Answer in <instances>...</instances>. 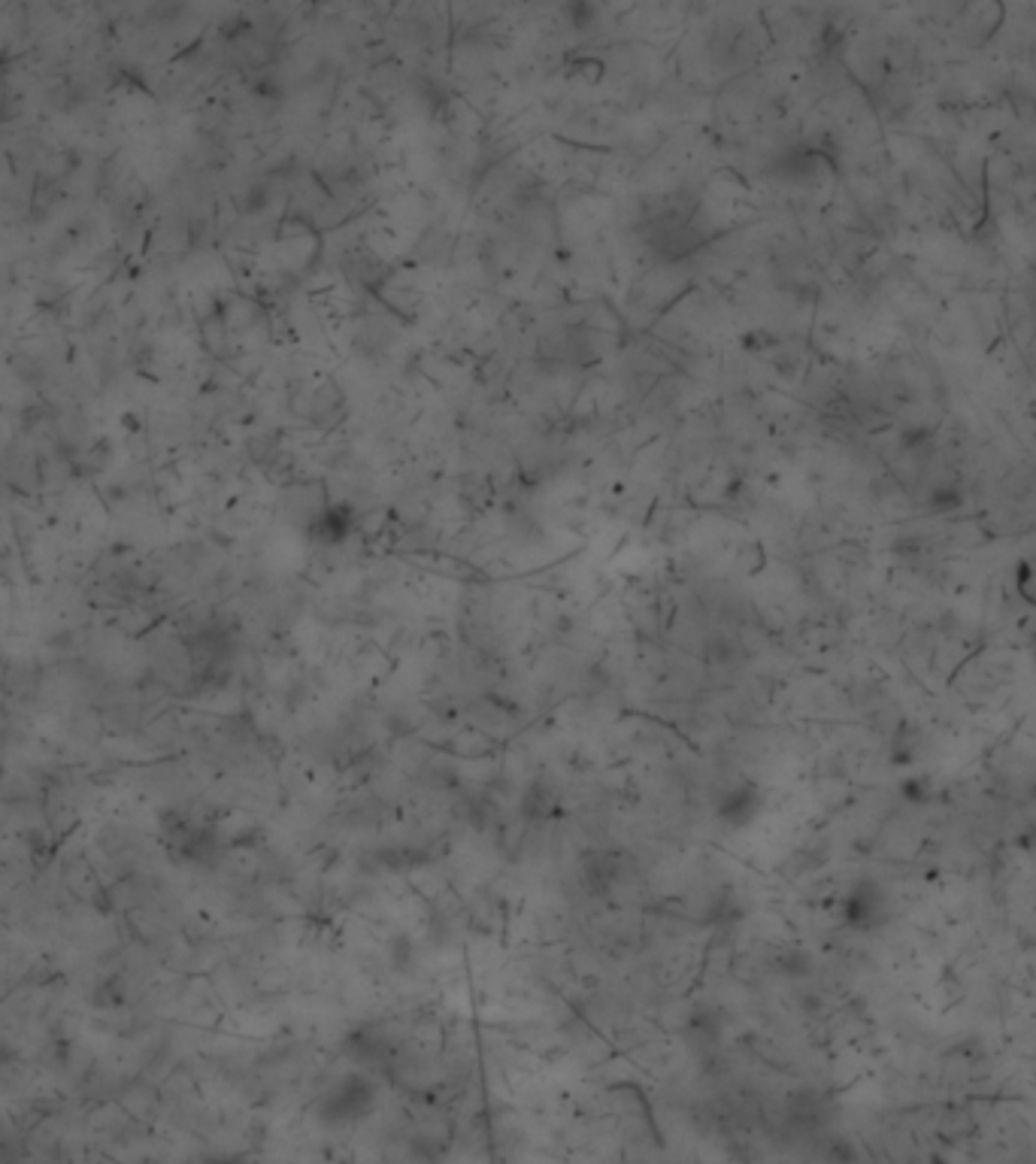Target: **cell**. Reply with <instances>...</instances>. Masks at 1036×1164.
<instances>
[{
	"label": "cell",
	"mask_w": 1036,
	"mask_h": 1164,
	"mask_svg": "<svg viewBox=\"0 0 1036 1164\" xmlns=\"http://www.w3.org/2000/svg\"><path fill=\"white\" fill-rule=\"evenodd\" d=\"M376 1110V1086L370 1076L352 1071L340 1076L318 1101V1119L324 1125H355Z\"/></svg>",
	"instance_id": "1"
},
{
	"label": "cell",
	"mask_w": 1036,
	"mask_h": 1164,
	"mask_svg": "<svg viewBox=\"0 0 1036 1164\" xmlns=\"http://www.w3.org/2000/svg\"><path fill=\"white\" fill-rule=\"evenodd\" d=\"M891 916V901L879 883H857L843 901V922L855 932H873Z\"/></svg>",
	"instance_id": "2"
},
{
	"label": "cell",
	"mask_w": 1036,
	"mask_h": 1164,
	"mask_svg": "<svg viewBox=\"0 0 1036 1164\" xmlns=\"http://www.w3.org/2000/svg\"><path fill=\"white\" fill-rule=\"evenodd\" d=\"M761 813H764V789L752 780L733 786L730 792L721 794V800L716 804V819L730 831H743L755 825Z\"/></svg>",
	"instance_id": "3"
},
{
	"label": "cell",
	"mask_w": 1036,
	"mask_h": 1164,
	"mask_svg": "<svg viewBox=\"0 0 1036 1164\" xmlns=\"http://www.w3.org/2000/svg\"><path fill=\"white\" fill-rule=\"evenodd\" d=\"M688 1040L694 1043V1046H716L719 1043V1023H716V1016L713 1013H707V1016H691L688 1019Z\"/></svg>",
	"instance_id": "4"
},
{
	"label": "cell",
	"mask_w": 1036,
	"mask_h": 1164,
	"mask_svg": "<svg viewBox=\"0 0 1036 1164\" xmlns=\"http://www.w3.org/2000/svg\"><path fill=\"white\" fill-rule=\"evenodd\" d=\"M931 504H934L937 510H957V507H961V495H957V492H951L948 485H940V489L934 492Z\"/></svg>",
	"instance_id": "5"
}]
</instances>
